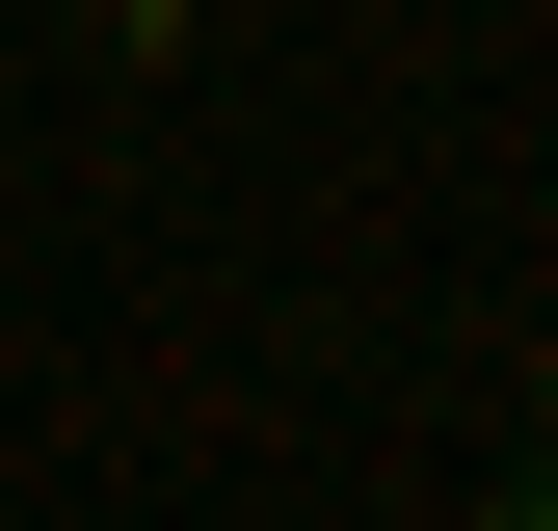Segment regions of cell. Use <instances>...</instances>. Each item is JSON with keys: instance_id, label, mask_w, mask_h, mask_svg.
Wrapping results in <instances>:
<instances>
[{"instance_id": "6da1fadb", "label": "cell", "mask_w": 558, "mask_h": 531, "mask_svg": "<svg viewBox=\"0 0 558 531\" xmlns=\"http://www.w3.org/2000/svg\"><path fill=\"white\" fill-rule=\"evenodd\" d=\"M81 53H186V0H81Z\"/></svg>"}, {"instance_id": "7a4b0ae2", "label": "cell", "mask_w": 558, "mask_h": 531, "mask_svg": "<svg viewBox=\"0 0 558 531\" xmlns=\"http://www.w3.org/2000/svg\"><path fill=\"white\" fill-rule=\"evenodd\" d=\"M506 398H532V452H558V319H532V372H506Z\"/></svg>"}, {"instance_id": "3957f363", "label": "cell", "mask_w": 558, "mask_h": 531, "mask_svg": "<svg viewBox=\"0 0 558 531\" xmlns=\"http://www.w3.org/2000/svg\"><path fill=\"white\" fill-rule=\"evenodd\" d=\"M506 531H558V452H532V479H506Z\"/></svg>"}]
</instances>
